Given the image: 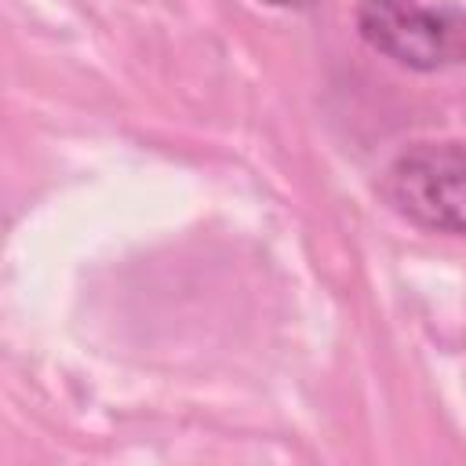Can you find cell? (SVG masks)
<instances>
[{"mask_svg":"<svg viewBox=\"0 0 466 466\" xmlns=\"http://www.w3.org/2000/svg\"><path fill=\"white\" fill-rule=\"evenodd\" d=\"M357 33L371 51L415 73H437L466 62V11L448 4L360 0Z\"/></svg>","mask_w":466,"mask_h":466,"instance_id":"6da1fadb","label":"cell"},{"mask_svg":"<svg viewBox=\"0 0 466 466\" xmlns=\"http://www.w3.org/2000/svg\"><path fill=\"white\" fill-rule=\"evenodd\" d=\"M382 193L408 222L466 237V146L419 142L397 153L382 175Z\"/></svg>","mask_w":466,"mask_h":466,"instance_id":"7a4b0ae2","label":"cell"},{"mask_svg":"<svg viewBox=\"0 0 466 466\" xmlns=\"http://www.w3.org/2000/svg\"><path fill=\"white\" fill-rule=\"evenodd\" d=\"M269 7H288V11H302V7H313L317 0H262Z\"/></svg>","mask_w":466,"mask_h":466,"instance_id":"3957f363","label":"cell"}]
</instances>
